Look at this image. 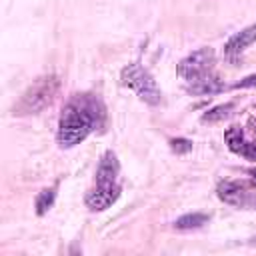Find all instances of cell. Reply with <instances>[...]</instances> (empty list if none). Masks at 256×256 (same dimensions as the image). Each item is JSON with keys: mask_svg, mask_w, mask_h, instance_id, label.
I'll list each match as a JSON object with an SVG mask.
<instances>
[{"mask_svg": "<svg viewBox=\"0 0 256 256\" xmlns=\"http://www.w3.org/2000/svg\"><path fill=\"white\" fill-rule=\"evenodd\" d=\"M58 88H60L58 76L48 74V76L38 78V80H36L34 84H30L28 90L22 94L20 102L14 106V114L22 116V114H36V112L44 110V108L54 100V96L58 94Z\"/></svg>", "mask_w": 256, "mask_h": 256, "instance_id": "2", "label": "cell"}, {"mask_svg": "<svg viewBox=\"0 0 256 256\" xmlns=\"http://www.w3.org/2000/svg\"><path fill=\"white\" fill-rule=\"evenodd\" d=\"M206 222H208V216H206V214L194 212V214H184V216H180V218L174 222V226H176L178 230H196V228L204 226Z\"/></svg>", "mask_w": 256, "mask_h": 256, "instance_id": "10", "label": "cell"}, {"mask_svg": "<svg viewBox=\"0 0 256 256\" xmlns=\"http://www.w3.org/2000/svg\"><path fill=\"white\" fill-rule=\"evenodd\" d=\"M118 196H120V186L116 182H106V184L96 182V186L90 188L86 194V206L94 212H102L110 208L118 200Z\"/></svg>", "mask_w": 256, "mask_h": 256, "instance_id": "5", "label": "cell"}, {"mask_svg": "<svg viewBox=\"0 0 256 256\" xmlns=\"http://www.w3.org/2000/svg\"><path fill=\"white\" fill-rule=\"evenodd\" d=\"M224 140H226V144H228V148L232 150V152H236V154H240L242 152V148H244V134H242V130L240 128H236V126H230L226 132H224Z\"/></svg>", "mask_w": 256, "mask_h": 256, "instance_id": "12", "label": "cell"}, {"mask_svg": "<svg viewBox=\"0 0 256 256\" xmlns=\"http://www.w3.org/2000/svg\"><path fill=\"white\" fill-rule=\"evenodd\" d=\"M98 100L88 96H74L62 110L58 122V144L62 148H72L80 144L98 124L102 116Z\"/></svg>", "mask_w": 256, "mask_h": 256, "instance_id": "1", "label": "cell"}, {"mask_svg": "<svg viewBox=\"0 0 256 256\" xmlns=\"http://www.w3.org/2000/svg\"><path fill=\"white\" fill-rule=\"evenodd\" d=\"M234 110V104L226 102V104H218L214 108H210L206 114H202V122H208V124H214V122H220L224 118H228Z\"/></svg>", "mask_w": 256, "mask_h": 256, "instance_id": "11", "label": "cell"}, {"mask_svg": "<svg viewBox=\"0 0 256 256\" xmlns=\"http://www.w3.org/2000/svg\"><path fill=\"white\" fill-rule=\"evenodd\" d=\"M188 90H190L192 94L206 96V94H214V92L222 90V84H220V80H216L214 76H208V74H206V76H202V78L190 82V84H188Z\"/></svg>", "mask_w": 256, "mask_h": 256, "instance_id": "9", "label": "cell"}, {"mask_svg": "<svg viewBox=\"0 0 256 256\" xmlns=\"http://www.w3.org/2000/svg\"><path fill=\"white\" fill-rule=\"evenodd\" d=\"M54 198H56V190H54V188H46V190H42V192L38 194V198H36V212H38L40 216L46 214V212L52 208Z\"/></svg>", "mask_w": 256, "mask_h": 256, "instance_id": "13", "label": "cell"}, {"mask_svg": "<svg viewBox=\"0 0 256 256\" xmlns=\"http://www.w3.org/2000/svg\"><path fill=\"white\" fill-rule=\"evenodd\" d=\"M250 86H256V74L246 76V78H242L240 82L234 84V88H250Z\"/></svg>", "mask_w": 256, "mask_h": 256, "instance_id": "16", "label": "cell"}, {"mask_svg": "<svg viewBox=\"0 0 256 256\" xmlns=\"http://www.w3.org/2000/svg\"><path fill=\"white\" fill-rule=\"evenodd\" d=\"M120 172V164H118V158L112 150H108L100 164H98V170H96V182L100 184H106V182H116V176Z\"/></svg>", "mask_w": 256, "mask_h": 256, "instance_id": "8", "label": "cell"}, {"mask_svg": "<svg viewBox=\"0 0 256 256\" xmlns=\"http://www.w3.org/2000/svg\"><path fill=\"white\" fill-rule=\"evenodd\" d=\"M120 80H122L124 86H128L130 90H134L136 96L140 100H144L146 104H152V106L160 104L162 92H160L156 80L152 78V74L146 68H142L140 64L134 62V64L124 66L122 72H120Z\"/></svg>", "mask_w": 256, "mask_h": 256, "instance_id": "3", "label": "cell"}, {"mask_svg": "<svg viewBox=\"0 0 256 256\" xmlns=\"http://www.w3.org/2000/svg\"><path fill=\"white\" fill-rule=\"evenodd\" d=\"M240 154H242V156H246V158H250V160H256V144H250V142H246Z\"/></svg>", "mask_w": 256, "mask_h": 256, "instance_id": "15", "label": "cell"}, {"mask_svg": "<svg viewBox=\"0 0 256 256\" xmlns=\"http://www.w3.org/2000/svg\"><path fill=\"white\" fill-rule=\"evenodd\" d=\"M214 64V50L212 48H200L192 54H188L184 60H180L178 64V74L188 80V82H194L202 76H206L210 72Z\"/></svg>", "mask_w": 256, "mask_h": 256, "instance_id": "4", "label": "cell"}, {"mask_svg": "<svg viewBox=\"0 0 256 256\" xmlns=\"http://www.w3.org/2000/svg\"><path fill=\"white\" fill-rule=\"evenodd\" d=\"M170 146L176 154H186V152L192 150V142L186 140V138H174V140H170Z\"/></svg>", "mask_w": 256, "mask_h": 256, "instance_id": "14", "label": "cell"}, {"mask_svg": "<svg viewBox=\"0 0 256 256\" xmlns=\"http://www.w3.org/2000/svg\"><path fill=\"white\" fill-rule=\"evenodd\" d=\"M252 176H254V178H256V170H252Z\"/></svg>", "mask_w": 256, "mask_h": 256, "instance_id": "17", "label": "cell"}, {"mask_svg": "<svg viewBox=\"0 0 256 256\" xmlns=\"http://www.w3.org/2000/svg\"><path fill=\"white\" fill-rule=\"evenodd\" d=\"M254 42H256V24H252V26L240 30L238 34H234V36L224 44V54H228V56L240 54V52H244V50H246L250 44H254Z\"/></svg>", "mask_w": 256, "mask_h": 256, "instance_id": "7", "label": "cell"}, {"mask_svg": "<svg viewBox=\"0 0 256 256\" xmlns=\"http://www.w3.org/2000/svg\"><path fill=\"white\" fill-rule=\"evenodd\" d=\"M254 244H256V238H254Z\"/></svg>", "mask_w": 256, "mask_h": 256, "instance_id": "18", "label": "cell"}, {"mask_svg": "<svg viewBox=\"0 0 256 256\" xmlns=\"http://www.w3.org/2000/svg\"><path fill=\"white\" fill-rule=\"evenodd\" d=\"M218 198L224 200L226 204H232V206H246L250 202L246 188L236 184V182H222L218 186Z\"/></svg>", "mask_w": 256, "mask_h": 256, "instance_id": "6", "label": "cell"}]
</instances>
